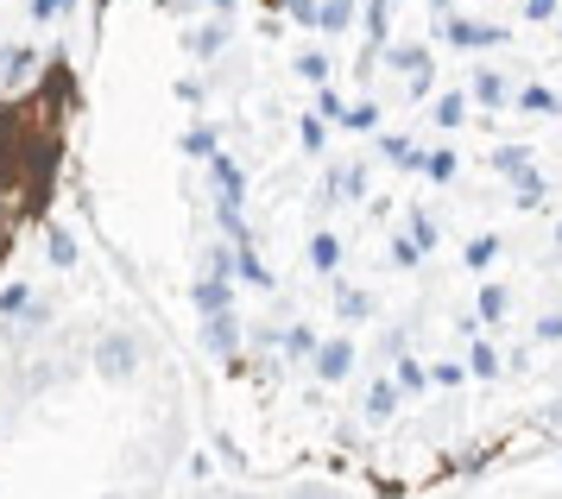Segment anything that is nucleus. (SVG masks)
I'll return each instance as SVG.
<instances>
[{
    "instance_id": "21",
    "label": "nucleus",
    "mask_w": 562,
    "mask_h": 499,
    "mask_svg": "<svg viewBox=\"0 0 562 499\" xmlns=\"http://www.w3.org/2000/svg\"><path fill=\"white\" fill-rule=\"evenodd\" d=\"M284 354H316V335H310L304 323H297V329H284Z\"/></svg>"
},
{
    "instance_id": "37",
    "label": "nucleus",
    "mask_w": 562,
    "mask_h": 499,
    "mask_svg": "<svg viewBox=\"0 0 562 499\" xmlns=\"http://www.w3.org/2000/svg\"><path fill=\"white\" fill-rule=\"evenodd\" d=\"M537 335H543V342H562V317H543V323H537Z\"/></svg>"
},
{
    "instance_id": "20",
    "label": "nucleus",
    "mask_w": 562,
    "mask_h": 499,
    "mask_svg": "<svg viewBox=\"0 0 562 499\" xmlns=\"http://www.w3.org/2000/svg\"><path fill=\"white\" fill-rule=\"evenodd\" d=\"M493 165H499V171H506L512 184H518V177L531 171V165H525V152H518V146H506V152H499V158H493Z\"/></svg>"
},
{
    "instance_id": "39",
    "label": "nucleus",
    "mask_w": 562,
    "mask_h": 499,
    "mask_svg": "<svg viewBox=\"0 0 562 499\" xmlns=\"http://www.w3.org/2000/svg\"><path fill=\"white\" fill-rule=\"evenodd\" d=\"M209 7H215V13H228V7H234V0H209Z\"/></svg>"
},
{
    "instance_id": "12",
    "label": "nucleus",
    "mask_w": 562,
    "mask_h": 499,
    "mask_svg": "<svg viewBox=\"0 0 562 499\" xmlns=\"http://www.w3.org/2000/svg\"><path fill=\"white\" fill-rule=\"evenodd\" d=\"M228 45V20H215V25H203V32H196V38H190V51H196V57H215V51Z\"/></svg>"
},
{
    "instance_id": "15",
    "label": "nucleus",
    "mask_w": 562,
    "mask_h": 499,
    "mask_svg": "<svg viewBox=\"0 0 562 499\" xmlns=\"http://www.w3.org/2000/svg\"><path fill=\"white\" fill-rule=\"evenodd\" d=\"M215 184H222V202H240V171H234V158H215Z\"/></svg>"
},
{
    "instance_id": "23",
    "label": "nucleus",
    "mask_w": 562,
    "mask_h": 499,
    "mask_svg": "<svg viewBox=\"0 0 562 499\" xmlns=\"http://www.w3.org/2000/svg\"><path fill=\"white\" fill-rule=\"evenodd\" d=\"M297 70H304L310 82H323V76H329V57H323V51H304V57H297Z\"/></svg>"
},
{
    "instance_id": "30",
    "label": "nucleus",
    "mask_w": 562,
    "mask_h": 499,
    "mask_svg": "<svg viewBox=\"0 0 562 499\" xmlns=\"http://www.w3.org/2000/svg\"><path fill=\"white\" fill-rule=\"evenodd\" d=\"M537 430H543V436H557V443H562V404H550V411L537 418Z\"/></svg>"
},
{
    "instance_id": "16",
    "label": "nucleus",
    "mask_w": 562,
    "mask_h": 499,
    "mask_svg": "<svg viewBox=\"0 0 562 499\" xmlns=\"http://www.w3.org/2000/svg\"><path fill=\"white\" fill-rule=\"evenodd\" d=\"M392 404H398V392H392V386H373V392H367V418L385 424V418H392Z\"/></svg>"
},
{
    "instance_id": "9",
    "label": "nucleus",
    "mask_w": 562,
    "mask_h": 499,
    "mask_svg": "<svg viewBox=\"0 0 562 499\" xmlns=\"http://www.w3.org/2000/svg\"><path fill=\"white\" fill-rule=\"evenodd\" d=\"M335 310H341V323H360V317L373 310V298H367V291H355V285H341V291H335Z\"/></svg>"
},
{
    "instance_id": "18",
    "label": "nucleus",
    "mask_w": 562,
    "mask_h": 499,
    "mask_svg": "<svg viewBox=\"0 0 562 499\" xmlns=\"http://www.w3.org/2000/svg\"><path fill=\"white\" fill-rule=\"evenodd\" d=\"M430 114H436L442 126H461V121H468V101H461V96H442V101L430 108Z\"/></svg>"
},
{
    "instance_id": "8",
    "label": "nucleus",
    "mask_w": 562,
    "mask_h": 499,
    "mask_svg": "<svg viewBox=\"0 0 562 499\" xmlns=\"http://www.w3.org/2000/svg\"><path fill=\"white\" fill-rule=\"evenodd\" d=\"M348 20H355V0H316V25L323 32H348Z\"/></svg>"
},
{
    "instance_id": "1",
    "label": "nucleus",
    "mask_w": 562,
    "mask_h": 499,
    "mask_svg": "<svg viewBox=\"0 0 562 499\" xmlns=\"http://www.w3.org/2000/svg\"><path fill=\"white\" fill-rule=\"evenodd\" d=\"M77 114L82 82L64 51H52L45 70L26 76L20 89H7V101H0V273L13 266V253L32 228L52 222Z\"/></svg>"
},
{
    "instance_id": "7",
    "label": "nucleus",
    "mask_w": 562,
    "mask_h": 499,
    "mask_svg": "<svg viewBox=\"0 0 562 499\" xmlns=\"http://www.w3.org/2000/svg\"><path fill=\"white\" fill-rule=\"evenodd\" d=\"M45 253H52V266H77V234L64 222H45Z\"/></svg>"
},
{
    "instance_id": "3",
    "label": "nucleus",
    "mask_w": 562,
    "mask_h": 499,
    "mask_svg": "<svg viewBox=\"0 0 562 499\" xmlns=\"http://www.w3.org/2000/svg\"><path fill=\"white\" fill-rule=\"evenodd\" d=\"M442 38H449V45H468V51H481V45H506V32H499V25H468L456 13V20L442 25Z\"/></svg>"
},
{
    "instance_id": "36",
    "label": "nucleus",
    "mask_w": 562,
    "mask_h": 499,
    "mask_svg": "<svg viewBox=\"0 0 562 499\" xmlns=\"http://www.w3.org/2000/svg\"><path fill=\"white\" fill-rule=\"evenodd\" d=\"M557 13V0H525V20H550Z\"/></svg>"
},
{
    "instance_id": "5",
    "label": "nucleus",
    "mask_w": 562,
    "mask_h": 499,
    "mask_svg": "<svg viewBox=\"0 0 562 499\" xmlns=\"http://www.w3.org/2000/svg\"><path fill=\"white\" fill-rule=\"evenodd\" d=\"M316 374L323 379H348L355 374V348H348V342H323V348H316Z\"/></svg>"
},
{
    "instance_id": "26",
    "label": "nucleus",
    "mask_w": 562,
    "mask_h": 499,
    "mask_svg": "<svg viewBox=\"0 0 562 499\" xmlns=\"http://www.w3.org/2000/svg\"><path fill=\"white\" fill-rule=\"evenodd\" d=\"M518 101H525L531 114H550V108H557V96H550V89H525V96H518Z\"/></svg>"
},
{
    "instance_id": "10",
    "label": "nucleus",
    "mask_w": 562,
    "mask_h": 499,
    "mask_svg": "<svg viewBox=\"0 0 562 499\" xmlns=\"http://www.w3.org/2000/svg\"><path fill=\"white\" fill-rule=\"evenodd\" d=\"M32 64H38V51L32 45H7V82H13V89L32 76Z\"/></svg>"
},
{
    "instance_id": "2",
    "label": "nucleus",
    "mask_w": 562,
    "mask_h": 499,
    "mask_svg": "<svg viewBox=\"0 0 562 499\" xmlns=\"http://www.w3.org/2000/svg\"><path fill=\"white\" fill-rule=\"evenodd\" d=\"M139 354H146V348H139V335H133V329H108L102 342H95V374L121 386V379L139 374Z\"/></svg>"
},
{
    "instance_id": "24",
    "label": "nucleus",
    "mask_w": 562,
    "mask_h": 499,
    "mask_svg": "<svg viewBox=\"0 0 562 499\" xmlns=\"http://www.w3.org/2000/svg\"><path fill=\"white\" fill-rule=\"evenodd\" d=\"M183 146L196 152V158H215V133H209V126H190V140H183Z\"/></svg>"
},
{
    "instance_id": "34",
    "label": "nucleus",
    "mask_w": 562,
    "mask_h": 499,
    "mask_svg": "<svg viewBox=\"0 0 562 499\" xmlns=\"http://www.w3.org/2000/svg\"><path fill=\"white\" fill-rule=\"evenodd\" d=\"M291 499H335L323 480H304V487H291Z\"/></svg>"
},
{
    "instance_id": "38",
    "label": "nucleus",
    "mask_w": 562,
    "mask_h": 499,
    "mask_svg": "<svg viewBox=\"0 0 562 499\" xmlns=\"http://www.w3.org/2000/svg\"><path fill=\"white\" fill-rule=\"evenodd\" d=\"M158 7H165V13H183V0H158Z\"/></svg>"
},
{
    "instance_id": "25",
    "label": "nucleus",
    "mask_w": 562,
    "mask_h": 499,
    "mask_svg": "<svg viewBox=\"0 0 562 499\" xmlns=\"http://www.w3.org/2000/svg\"><path fill=\"white\" fill-rule=\"evenodd\" d=\"M279 7H284L297 25H316V0H279Z\"/></svg>"
},
{
    "instance_id": "28",
    "label": "nucleus",
    "mask_w": 562,
    "mask_h": 499,
    "mask_svg": "<svg viewBox=\"0 0 562 499\" xmlns=\"http://www.w3.org/2000/svg\"><path fill=\"white\" fill-rule=\"evenodd\" d=\"M493 247H499V241H493V234H481V241L468 247V266H486V259H493Z\"/></svg>"
},
{
    "instance_id": "13",
    "label": "nucleus",
    "mask_w": 562,
    "mask_h": 499,
    "mask_svg": "<svg viewBox=\"0 0 562 499\" xmlns=\"http://www.w3.org/2000/svg\"><path fill=\"white\" fill-rule=\"evenodd\" d=\"M196 303H203L209 317H215V310H228V285H222V273H209L203 285H196Z\"/></svg>"
},
{
    "instance_id": "32",
    "label": "nucleus",
    "mask_w": 562,
    "mask_h": 499,
    "mask_svg": "<svg viewBox=\"0 0 562 499\" xmlns=\"http://www.w3.org/2000/svg\"><path fill=\"white\" fill-rule=\"evenodd\" d=\"M474 374H499V354H493V348H474Z\"/></svg>"
},
{
    "instance_id": "17",
    "label": "nucleus",
    "mask_w": 562,
    "mask_h": 499,
    "mask_svg": "<svg viewBox=\"0 0 562 499\" xmlns=\"http://www.w3.org/2000/svg\"><path fill=\"white\" fill-rule=\"evenodd\" d=\"M506 310H512V298L499 291V285H486V291H481V317H486V323H499Z\"/></svg>"
},
{
    "instance_id": "31",
    "label": "nucleus",
    "mask_w": 562,
    "mask_h": 499,
    "mask_svg": "<svg viewBox=\"0 0 562 499\" xmlns=\"http://www.w3.org/2000/svg\"><path fill=\"white\" fill-rule=\"evenodd\" d=\"M411 241H417V247H430V241H436V222H430V215H417V222H411Z\"/></svg>"
},
{
    "instance_id": "14",
    "label": "nucleus",
    "mask_w": 562,
    "mask_h": 499,
    "mask_svg": "<svg viewBox=\"0 0 562 499\" xmlns=\"http://www.w3.org/2000/svg\"><path fill=\"white\" fill-rule=\"evenodd\" d=\"M474 101H486V108H493V101H506V76L481 70V76H474Z\"/></svg>"
},
{
    "instance_id": "22",
    "label": "nucleus",
    "mask_w": 562,
    "mask_h": 499,
    "mask_svg": "<svg viewBox=\"0 0 562 499\" xmlns=\"http://www.w3.org/2000/svg\"><path fill=\"white\" fill-rule=\"evenodd\" d=\"M26 285H7V291H0V317H20V310H26Z\"/></svg>"
},
{
    "instance_id": "33",
    "label": "nucleus",
    "mask_w": 562,
    "mask_h": 499,
    "mask_svg": "<svg viewBox=\"0 0 562 499\" xmlns=\"http://www.w3.org/2000/svg\"><path fill=\"white\" fill-rule=\"evenodd\" d=\"M64 7H70V0H32V20H57Z\"/></svg>"
},
{
    "instance_id": "35",
    "label": "nucleus",
    "mask_w": 562,
    "mask_h": 499,
    "mask_svg": "<svg viewBox=\"0 0 562 499\" xmlns=\"http://www.w3.org/2000/svg\"><path fill=\"white\" fill-rule=\"evenodd\" d=\"M398 386H411V392H417V386H424V367H411V361H398Z\"/></svg>"
},
{
    "instance_id": "11",
    "label": "nucleus",
    "mask_w": 562,
    "mask_h": 499,
    "mask_svg": "<svg viewBox=\"0 0 562 499\" xmlns=\"http://www.w3.org/2000/svg\"><path fill=\"white\" fill-rule=\"evenodd\" d=\"M310 259H316V273H335V266H341V241H335V234H316V241H310Z\"/></svg>"
},
{
    "instance_id": "27",
    "label": "nucleus",
    "mask_w": 562,
    "mask_h": 499,
    "mask_svg": "<svg viewBox=\"0 0 562 499\" xmlns=\"http://www.w3.org/2000/svg\"><path fill=\"white\" fill-rule=\"evenodd\" d=\"M341 121L348 126H380V108H341Z\"/></svg>"
},
{
    "instance_id": "4",
    "label": "nucleus",
    "mask_w": 562,
    "mask_h": 499,
    "mask_svg": "<svg viewBox=\"0 0 562 499\" xmlns=\"http://www.w3.org/2000/svg\"><path fill=\"white\" fill-rule=\"evenodd\" d=\"M392 70H405L411 89H417V96H430V57H424L417 45H398V51H392Z\"/></svg>"
},
{
    "instance_id": "6",
    "label": "nucleus",
    "mask_w": 562,
    "mask_h": 499,
    "mask_svg": "<svg viewBox=\"0 0 562 499\" xmlns=\"http://www.w3.org/2000/svg\"><path fill=\"white\" fill-rule=\"evenodd\" d=\"M234 342H240L234 317H228V310H215V317H209V329H203V348L209 354H234Z\"/></svg>"
},
{
    "instance_id": "29",
    "label": "nucleus",
    "mask_w": 562,
    "mask_h": 499,
    "mask_svg": "<svg viewBox=\"0 0 562 499\" xmlns=\"http://www.w3.org/2000/svg\"><path fill=\"white\" fill-rule=\"evenodd\" d=\"M367 32H373V38H385V0H367Z\"/></svg>"
},
{
    "instance_id": "19",
    "label": "nucleus",
    "mask_w": 562,
    "mask_h": 499,
    "mask_svg": "<svg viewBox=\"0 0 562 499\" xmlns=\"http://www.w3.org/2000/svg\"><path fill=\"white\" fill-rule=\"evenodd\" d=\"M424 171H430L436 184H449V177H456V152H430V158H424Z\"/></svg>"
}]
</instances>
